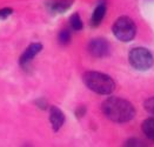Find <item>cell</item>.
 Here are the masks:
<instances>
[{"instance_id": "6da1fadb", "label": "cell", "mask_w": 154, "mask_h": 147, "mask_svg": "<svg viewBox=\"0 0 154 147\" xmlns=\"http://www.w3.org/2000/svg\"><path fill=\"white\" fill-rule=\"evenodd\" d=\"M103 112L105 117L113 122L125 124L131 121L135 115L134 106L128 100L119 98V96H109L103 103Z\"/></svg>"}, {"instance_id": "7a4b0ae2", "label": "cell", "mask_w": 154, "mask_h": 147, "mask_svg": "<svg viewBox=\"0 0 154 147\" xmlns=\"http://www.w3.org/2000/svg\"><path fill=\"white\" fill-rule=\"evenodd\" d=\"M85 86L92 92L100 95H109L116 90V82L108 75L97 71H87L82 75Z\"/></svg>"}, {"instance_id": "3957f363", "label": "cell", "mask_w": 154, "mask_h": 147, "mask_svg": "<svg viewBox=\"0 0 154 147\" xmlns=\"http://www.w3.org/2000/svg\"><path fill=\"white\" fill-rule=\"evenodd\" d=\"M112 31L116 39L124 41V42H128L134 39L137 34V26H135V23L131 18L120 17L113 24Z\"/></svg>"}, {"instance_id": "277c9868", "label": "cell", "mask_w": 154, "mask_h": 147, "mask_svg": "<svg viewBox=\"0 0 154 147\" xmlns=\"http://www.w3.org/2000/svg\"><path fill=\"white\" fill-rule=\"evenodd\" d=\"M128 60L131 66L138 71H147L154 64V57L145 47L132 48L128 53Z\"/></svg>"}, {"instance_id": "5b68a950", "label": "cell", "mask_w": 154, "mask_h": 147, "mask_svg": "<svg viewBox=\"0 0 154 147\" xmlns=\"http://www.w3.org/2000/svg\"><path fill=\"white\" fill-rule=\"evenodd\" d=\"M87 51L93 58L101 59L109 54L111 46H109V42L103 38H94L88 42Z\"/></svg>"}, {"instance_id": "8992f818", "label": "cell", "mask_w": 154, "mask_h": 147, "mask_svg": "<svg viewBox=\"0 0 154 147\" xmlns=\"http://www.w3.org/2000/svg\"><path fill=\"white\" fill-rule=\"evenodd\" d=\"M44 48V45L41 42H32L29 44L25 48V51L21 53V55L19 57V66L20 67H26L37 55H38Z\"/></svg>"}, {"instance_id": "52a82bcc", "label": "cell", "mask_w": 154, "mask_h": 147, "mask_svg": "<svg viewBox=\"0 0 154 147\" xmlns=\"http://www.w3.org/2000/svg\"><path fill=\"white\" fill-rule=\"evenodd\" d=\"M48 112H50V124H51L52 128L54 132H58L65 124V114L64 112L57 106H50L48 107Z\"/></svg>"}, {"instance_id": "ba28073f", "label": "cell", "mask_w": 154, "mask_h": 147, "mask_svg": "<svg viewBox=\"0 0 154 147\" xmlns=\"http://www.w3.org/2000/svg\"><path fill=\"white\" fill-rule=\"evenodd\" d=\"M106 11H107V7H106V2L105 1H99L92 13L91 17V26L92 27H98L101 23H103V18L106 15Z\"/></svg>"}, {"instance_id": "9c48e42d", "label": "cell", "mask_w": 154, "mask_h": 147, "mask_svg": "<svg viewBox=\"0 0 154 147\" xmlns=\"http://www.w3.org/2000/svg\"><path fill=\"white\" fill-rule=\"evenodd\" d=\"M74 0H52L50 4V10L54 13H64L69 10Z\"/></svg>"}, {"instance_id": "30bf717a", "label": "cell", "mask_w": 154, "mask_h": 147, "mask_svg": "<svg viewBox=\"0 0 154 147\" xmlns=\"http://www.w3.org/2000/svg\"><path fill=\"white\" fill-rule=\"evenodd\" d=\"M141 130L149 140L154 141V118H148L143 121L141 125Z\"/></svg>"}, {"instance_id": "8fae6325", "label": "cell", "mask_w": 154, "mask_h": 147, "mask_svg": "<svg viewBox=\"0 0 154 147\" xmlns=\"http://www.w3.org/2000/svg\"><path fill=\"white\" fill-rule=\"evenodd\" d=\"M69 26H71L72 29H74L77 32L81 31L84 28V23H82V19H81L80 14L73 13L69 17Z\"/></svg>"}, {"instance_id": "7c38bea8", "label": "cell", "mask_w": 154, "mask_h": 147, "mask_svg": "<svg viewBox=\"0 0 154 147\" xmlns=\"http://www.w3.org/2000/svg\"><path fill=\"white\" fill-rule=\"evenodd\" d=\"M58 41H59V44H61L64 46L68 45L71 42V32H69V29L63 28L58 34Z\"/></svg>"}, {"instance_id": "4fadbf2b", "label": "cell", "mask_w": 154, "mask_h": 147, "mask_svg": "<svg viewBox=\"0 0 154 147\" xmlns=\"http://www.w3.org/2000/svg\"><path fill=\"white\" fill-rule=\"evenodd\" d=\"M12 14H13V8H11V7L0 8V20H5L8 17H11Z\"/></svg>"}, {"instance_id": "5bb4252c", "label": "cell", "mask_w": 154, "mask_h": 147, "mask_svg": "<svg viewBox=\"0 0 154 147\" xmlns=\"http://www.w3.org/2000/svg\"><path fill=\"white\" fill-rule=\"evenodd\" d=\"M143 106H145L146 111H147L148 113H151V114H153V115H154V96H153V98L147 99V100L145 101Z\"/></svg>"}, {"instance_id": "9a60e30c", "label": "cell", "mask_w": 154, "mask_h": 147, "mask_svg": "<svg viewBox=\"0 0 154 147\" xmlns=\"http://www.w3.org/2000/svg\"><path fill=\"white\" fill-rule=\"evenodd\" d=\"M35 105L39 107V108H41V109H48V104H47V101L44 99V98H40L38 99L37 101H35Z\"/></svg>"}, {"instance_id": "2e32d148", "label": "cell", "mask_w": 154, "mask_h": 147, "mask_svg": "<svg viewBox=\"0 0 154 147\" xmlns=\"http://www.w3.org/2000/svg\"><path fill=\"white\" fill-rule=\"evenodd\" d=\"M85 114H86V107L84 106V105L78 106V108L75 109V115L79 117V118H81V117H84Z\"/></svg>"}]
</instances>
